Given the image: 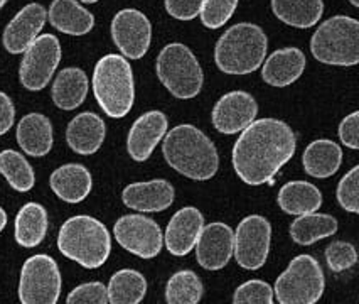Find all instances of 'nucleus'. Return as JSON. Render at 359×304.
Instances as JSON below:
<instances>
[{
    "label": "nucleus",
    "mask_w": 359,
    "mask_h": 304,
    "mask_svg": "<svg viewBox=\"0 0 359 304\" xmlns=\"http://www.w3.org/2000/svg\"><path fill=\"white\" fill-rule=\"evenodd\" d=\"M49 186L61 201L76 205V203L85 201L88 194L91 193L93 178L86 166L69 162L53 171L49 176Z\"/></svg>",
    "instance_id": "22"
},
{
    "label": "nucleus",
    "mask_w": 359,
    "mask_h": 304,
    "mask_svg": "<svg viewBox=\"0 0 359 304\" xmlns=\"http://www.w3.org/2000/svg\"><path fill=\"white\" fill-rule=\"evenodd\" d=\"M111 39L123 58L140 60L147 54L152 41V24L144 12L123 9L111 19Z\"/></svg>",
    "instance_id": "13"
},
{
    "label": "nucleus",
    "mask_w": 359,
    "mask_h": 304,
    "mask_svg": "<svg viewBox=\"0 0 359 304\" xmlns=\"http://www.w3.org/2000/svg\"><path fill=\"white\" fill-rule=\"evenodd\" d=\"M48 19L56 31L68 36H85L95 27V18L78 0H53Z\"/></svg>",
    "instance_id": "24"
},
{
    "label": "nucleus",
    "mask_w": 359,
    "mask_h": 304,
    "mask_svg": "<svg viewBox=\"0 0 359 304\" xmlns=\"http://www.w3.org/2000/svg\"><path fill=\"white\" fill-rule=\"evenodd\" d=\"M337 220L327 213H312L299 215L290 225L292 240L302 247L314 245L316 242L332 237L337 232Z\"/></svg>",
    "instance_id": "30"
},
{
    "label": "nucleus",
    "mask_w": 359,
    "mask_h": 304,
    "mask_svg": "<svg viewBox=\"0 0 359 304\" xmlns=\"http://www.w3.org/2000/svg\"><path fill=\"white\" fill-rule=\"evenodd\" d=\"M306 54L299 48H282L270 54L262 65V78L266 85L283 88L295 83L306 72Z\"/></svg>",
    "instance_id": "21"
},
{
    "label": "nucleus",
    "mask_w": 359,
    "mask_h": 304,
    "mask_svg": "<svg viewBox=\"0 0 359 304\" xmlns=\"http://www.w3.org/2000/svg\"><path fill=\"white\" fill-rule=\"evenodd\" d=\"M235 230L223 222L204 225L196 242V260L204 270H221L233 257Z\"/></svg>",
    "instance_id": "15"
},
{
    "label": "nucleus",
    "mask_w": 359,
    "mask_h": 304,
    "mask_svg": "<svg viewBox=\"0 0 359 304\" xmlns=\"http://www.w3.org/2000/svg\"><path fill=\"white\" fill-rule=\"evenodd\" d=\"M46 20H48V11L44 9V6L36 2L27 4L7 24L2 36L4 48L11 54H22L39 37Z\"/></svg>",
    "instance_id": "17"
},
{
    "label": "nucleus",
    "mask_w": 359,
    "mask_h": 304,
    "mask_svg": "<svg viewBox=\"0 0 359 304\" xmlns=\"http://www.w3.org/2000/svg\"><path fill=\"white\" fill-rule=\"evenodd\" d=\"M107 137L103 119L93 112L78 114L66 127V143L79 156H91L102 149Z\"/></svg>",
    "instance_id": "20"
},
{
    "label": "nucleus",
    "mask_w": 359,
    "mask_h": 304,
    "mask_svg": "<svg viewBox=\"0 0 359 304\" xmlns=\"http://www.w3.org/2000/svg\"><path fill=\"white\" fill-rule=\"evenodd\" d=\"M175 190L165 179H152L145 183H132L122 193V201L127 208L140 213H158L174 203Z\"/></svg>",
    "instance_id": "19"
},
{
    "label": "nucleus",
    "mask_w": 359,
    "mask_h": 304,
    "mask_svg": "<svg viewBox=\"0 0 359 304\" xmlns=\"http://www.w3.org/2000/svg\"><path fill=\"white\" fill-rule=\"evenodd\" d=\"M0 174L6 178L11 188L19 193H27L36 185V174L32 166L22 154L14 149H6L0 152Z\"/></svg>",
    "instance_id": "32"
},
{
    "label": "nucleus",
    "mask_w": 359,
    "mask_h": 304,
    "mask_svg": "<svg viewBox=\"0 0 359 304\" xmlns=\"http://www.w3.org/2000/svg\"><path fill=\"white\" fill-rule=\"evenodd\" d=\"M297 137L278 119L253 120L233 147L236 176L250 186L273 183L275 174L295 156Z\"/></svg>",
    "instance_id": "1"
},
{
    "label": "nucleus",
    "mask_w": 359,
    "mask_h": 304,
    "mask_svg": "<svg viewBox=\"0 0 359 304\" xmlns=\"http://www.w3.org/2000/svg\"><path fill=\"white\" fill-rule=\"evenodd\" d=\"M359 168L354 166L349 173H346L337 185V201L342 210L349 211V213H359Z\"/></svg>",
    "instance_id": "37"
},
{
    "label": "nucleus",
    "mask_w": 359,
    "mask_h": 304,
    "mask_svg": "<svg viewBox=\"0 0 359 304\" xmlns=\"http://www.w3.org/2000/svg\"><path fill=\"white\" fill-rule=\"evenodd\" d=\"M351 2V6H354V7H359V0H349Z\"/></svg>",
    "instance_id": "44"
},
{
    "label": "nucleus",
    "mask_w": 359,
    "mask_h": 304,
    "mask_svg": "<svg viewBox=\"0 0 359 304\" xmlns=\"http://www.w3.org/2000/svg\"><path fill=\"white\" fill-rule=\"evenodd\" d=\"M57 249L66 259L85 269H100L111 252V237L98 218L90 215L71 216L57 233Z\"/></svg>",
    "instance_id": "3"
},
{
    "label": "nucleus",
    "mask_w": 359,
    "mask_h": 304,
    "mask_svg": "<svg viewBox=\"0 0 359 304\" xmlns=\"http://www.w3.org/2000/svg\"><path fill=\"white\" fill-rule=\"evenodd\" d=\"M258 103L246 91L235 90L223 95L211 112V122L219 134L235 136L257 119Z\"/></svg>",
    "instance_id": "14"
},
{
    "label": "nucleus",
    "mask_w": 359,
    "mask_h": 304,
    "mask_svg": "<svg viewBox=\"0 0 359 304\" xmlns=\"http://www.w3.org/2000/svg\"><path fill=\"white\" fill-rule=\"evenodd\" d=\"M19 147L31 157H44L51 152L54 144L53 124L43 114L24 115L15 131Z\"/></svg>",
    "instance_id": "23"
},
{
    "label": "nucleus",
    "mask_w": 359,
    "mask_h": 304,
    "mask_svg": "<svg viewBox=\"0 0 359 304\" xmlns=\"http://www.w3.org/2000/svg\"><path fill=\"white\" fill-rule=\"evenodd\" d=\"M79 2H83V4H97L98 0H79Z\"/></svg>",
    "instance_id": "43"
},
{
    "label": "nucleus",
    "mask_w": 359,
    "mask_h": 304,
    "mask_svg": "<svg viewBox=\"0 0 359 304\" xmlns=\"http://www.w3.org/2000/svg\"><path fill=\"white\" fill-rule=\"evenodd\" d=\"M169 120L164 112L150 110L140 115L132 124L127 137L128 156L135 162H145L156 151V147L164 139Z\"/></svg>",
    "instance_id": "16"
},
{
    "label": "nucleus",
    "mask_w": 359,
    "mask_h": 304,
    "mask_svg": "<svg viewBox=\"0 0 359 304\" xmlns=\"http://www.w3.org/2000/svg\"><path fill=\"white\" fill-rule=\"evenodd\" d=\"M240 0H203L199 15L201 22L208 29H219L235 14Z\"/></svg>",
    "instance_id": "34"
},
{
    "label": "nucleus",
    "mask_w": 359,
    "mask_h": 304,
    "mask_svg": "<svg viewBox=\"0 0 359 304\" xmlns=\"http://www.w3.org/2000/svg\"><path fill=\"white\" fill-rule=\"evenodd\" d=\"M275 18L297 29L314 27L324 14V0H272Z\"/></svg>",
    "instance_id": "29"
},
{
    "label": "nucleus",
    "mask_w": 359,
    "mask_h": 304,
    "mask_svg": "<svg viewBox=\"0 0 359 304\" xmlns=\"http://www.w3.org/2000/svg\"><path fill=\"white\" fill-rule=\"evenodd\" d=\"M324 257L325 262H327V267L336 274L353 269L358 264L356 247L349 242L337 240L329 244L324 252Z\"/></svg>",
    "instance_id": "36"
},
{
    "label": "nucleus",
    "mask_w": 359,
    "mask_h": 304,
    "mask_svg": "<svg viewBox=\"0 0 359 304\" xmlns=\"http://www.w3.org/2000/svg\"><path fill=\"white\" fill-rule=\"evenodd\" d=\"M68 304H107L108 291L103 282H85V284L74 287L66 298Z\"/></svg>",
    "instance_id": "38"
},
{
    "label": "nucleus",
    "mask_w": 359,
    "mask_h": 304,
    "mask_svg": "<svg viewBox=\"0 0 359 304\" xmlns=\"http://www.w3.org/2000/svg\"><path fill=\"white\" fill-rule=\"evenodd\" d=\"M88 90H90V81L86 73L76 66H69L61 70L54 78L51 88L53 103L61 110L71 112L83 105Z\"/></svg>",
    "instance_id": "25"
},
{
    "label": "nucleus",
    "mask_w": 359,
    "mask_h": 304,
    "mask_svg": "<svg viewBox=\"0 0 359 304\" xmlns=\"http://www.w3.org/2000/svg\"><path fill=\"white\" fill-rule=\"evenodd\" d=\"M275 301L273 287L260 279H252L236 287L233 294L235 304H272Z\"/></svg>",
    "instance_id": "35"
},
{
    "label": "nucleus",
    "mask_w": 359,
    "mask_h": 304,
    "mask_svg": "<svg viewBox=\"0 0 359 304\" xmlns=\"http://www.w3.org/2000/svg\"><path fill=\"white\" fill-rule=\"evenodd\" d=\"M167 14L177 20H193L199 15L203 0H164Z\"/></svg>",
    "instance_id": "39"
},
{
    "label": "nucleus",
    "mask_w": 359,
    "mask_h": 304,
    "mask_svg": "<svg viewBox=\"0 0 359 304\" xmlns=\"http://www.w3.org/2000/svg\"><path fill=\"white\" fill-rule=\"evenodd\" d=\"M342 162V149L339 144L329 139H319L306 147L302 156L304 171L316 179L331 178L337 173Z\"/></svg>",
    "instance_id": "27"
},
{
    "label": "nucleus",
    "mask_w": 359,
    "mask_h": 304,
    "mask_svg": "<svg viewBox=\"0 0 359 304\" xmlns=\"http://www.w3.org/2000/svg\"><path fill=\"white\" fill-rule=\"evenodd\" d=\"M60 39L53 34H43L24 51L19 68V80L29 91H41L51 81L61 63Z\"/></svg>",
    "instance_id": "11"
},
{
    "label": "nucleus",
    "mask_w": 359,
    "mask_h": 304,
    "mask_svg": "<svg viewBox=\"0 0 359 304\" xmlns=\"http://www.w3.org/2000/svg\"><path fill=\"white\" fill-rule=\"evenodd\" d=\"M339 139L342 145L358 151L359 149V112H353L346 117L339 126Z\"/></svg>",
    "instance_id": "40"
},
{
    "label": "nucleus",
    "mask_w": 359,
    "mask_h": 304,
    "mask_svg": "<svg viewBox=\"0 0 359 304\" xmlns=\"http://www.w3.org/2000/svg\"><path fill=\"white\" fill-rule=\"evenodd\" d=\"M324 289L325 276L319 262L302 253L292 259L277 277L273 296L280 304H316L323 298Z\"/></svg>",
    "instance_id": "8"
},
{
    "label": "nucleus",
    "mask_w": 359,
    "mask_h": 304,
    "mask_svg": "<svg viewBox=\"0 0 359 304\" xmlns=\"http://www.w3.org/2000/svg\"><path fill=\"white\" fill-rule=\"evenodd\" d=\"M277 203L283 213L299 216L312 213L323 206V193L307 181H289L278 191Z\"/></svg>",
    "instance_id": "28"
},
{
    "label": "nucleus",
    "mask_w": 359,
    "mask_h": 304,
    "mask_svg": "<svg viewBox=\"0 0 359 304\" xmlns=\"http://www.w3.org/2000/svg\"><path fill=\"white\" fill-rule=\"evenodd\" d=\"M204 286L194 270L184 269L170 276L165 284V303L198 304L203 299Z\"/></svg>",
    "instance_id": "33"
},
{
    "label": "nucleus",
    "mask_w": 359,
    "mask_h": 304,
    "mask_svg": "<svg viewBox=\"0 0 359 304\" xmlns=\"http://www.w3.org/2000/svg\"><path fill=\"white\" fill-rule=\"evenodd\" d=\"M6 225H7V213H6V210L0 206V233H2L4 228H6Z\"/></svg>",
    "instance_id": "42"
},
{
    "label": "nucleus",
    "mask_w": 359,
    "mask_h": 304,
    "mask_svg": "<svg viewBox=\"0 0 359 304\" xmlns=\"http://www.w3.org/2000/svg\"><path fill=\"white\" fill-rule=\"evenodd\" d=\"M204 227V216L198 208L184 206L175 211L165 228V249L175 257H186L194 249Z\"/></svg>",
    "instance_id": "18"
},
{
    "label": "nucleus",
    "mask_w": 359,
    "mask_h": 304,
    "mask_svg": "<svg viewBox=\"0 0 359 304\" xmlns=\"http://www.w3.org/2000/svg\"><path fill=\"white\" fill-rule=\"evenodd\" d=\"M49 228L48 210L41 203H26L18 211L14 222L15 242L24 249H34L43 244Z\"/></svg>",
    "instance_id": "26"
},
{
    "label": "nucleus",
    "mask_w": 359,
    "mask_h": 304,
    "mask_svg": "<svg viewBox=\"0 0 359 304\" xmlns=\"http://www.w3.org/2000/svg\"><path fill=\"white\" fill-rule=\"evenodd\" d=\"M93 95L110 119H123L135 102L132 66L122 54H107L93 70Z\"/></svg>",
    "instance_id": "5"
},
{
    "label": "nucleus",
    "mask_w": 359,
    "mask_h": 304,
    "mask_svg": "<svg viewBox=\"0 0 359 304\" xmlns=\"http://www.w3.org/2000/svg\"><path fill=\"white\" fill-rule=\"evenodd\" d=\"M6 4H7V0H0V11H2V7L6 6Z\"/></svg>",
    "instance_id": "45"
},
{
    "label": "nucleus",
    "mask_w": 359,
    "mask_h": 304,
    "mask_svg": "<svg viewBox=\"0 0 359 304\" xmlns=\"http://www.w3.org/2000/svg\"><path fill=\"white\" fill-rule=\"evenodd\" d=\"M108 303L139 304L147 294V281L144 274L133 269H122L110 277L107 286Z\"/></svg>",
    "instance_id": "31"
},
{
    "label": "nucleus",
    "mask_w": 359,
    "mask_h": 304,
    "mask_svg": "<svg viewBox=\"0 0 359 304\" xmlns=\"http://www.w3.org/2000/svg\"><path fill=\"white\" fill-rule=\"evenodd\" d=\"M272 244V225L262 215L245 216L235 230L233 257L245 270H258L265 265Z\"/></svg>",
    "instance_id": "10"
},
{
    "label": "nucleus",
    "mask_w": 359,
    "mask_h": 304,
    "mask_svg": "<svg viewBox=\"0 0 359 304\" xmlns=\"http://www.w3.org/2000/svg\"><path fill=\"white\" fill-rule=\"evenodd\" d=\"M162 152L167 164L193 181H208L219 169V156L211 139L191 124L165 132Z\"/></svg>",
    "instance_id": "2"
},
{
    "label": "nucleus",
    "mask_w": 359,
    "mask_h": 304,
    "mask_svg": "<svg viewBox=\"0 0 359 304\" xmlns=\"http://www.w3.org/2000/svg\"><path fill=\"white\" fill-rule=\"evenodd\" d=\"M116 244L140 259H154L162 251L164 235L156 220L144 215H123L115 222Z\"/></svg>",
    "instance_id": "12"
},
{
    "label": "nucleus",
    "mask_w": 359,
    "mask_h": 304,
    "mask_svg": "<svg viewBox=\"0 0 359 304\" xmlns=\"http://www.w3.org/2000/svg\"><path fill=\"white\" fill-rule=\"evenodd\" d=\"M269 39L260 26L240 22L219 36L215 48L216 66L226 74H250L265 61Z\"/></svg>",
    "instance_id": "4"
},
{
    "label": "nucleus",
    "mask_w": 359,
    "mask_h": 304,
    "mask_svg": "<svg viewBox=\"0 0 359 304\" xmlns=\"http://www.w3.org/2000/svg\"><path fill=\"white\" fill-rule=\"evenodd\" d=\"M15 122V107L12 98L0 91V136H6Z\"/></svg>",
    "instance_id": "41"
},
{
    "label": "nucleus",
    "mask_w": 359,
    "mask_h": 304,
    "mask_svg": "<svg viewBox=\"0 0 359 304\" xmlns=\"http://www.w3.org/2000/svg\"><path fill=\"white\" fill-rule=\"evenodd\" d=\"M158 81L179 100L198 97L203 90L204 73L196 54L182 43L167 44L156 61Z\"/></svg>",
    "instance_id": "7"
},
{
    "label": "nucleus",
    "mask_w": 359,
    "mask_h": 304,
    "mask_svg": "<svg viewBox=\"0 0 359 304\" xmlns=\"http://www.w3.org/2000/svg\"><path fill=\"white\" fill-rule=\"evenodd\" d=\"M62 279L57 262L46 253L29 257L20 269L19 301L22 304H56Z\"/></svg>",
    "instance_id": "9"
},
{
    "label": "nucleus",
    "mask_w": 359,
    "mask_h": 304,
    "mask_svg": "<svg viewBox=\"0 0 359 304\" xmlns=\"http://www.w3.org/2000/svg\"><path fill=\"white\" fill-rule=\"evenodd\" d=\"M311 51L319 63L351 68L359 63V22L349 15L324 20L311 39Z\"/></svg>",
    "instance_id": "6"
}]
</instances>
